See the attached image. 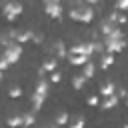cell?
<instances>
[{
	"instance_id": "cell-1",
	"label": "cell",
	"mask_w": 128,
	"mask_h": 128,
	"mask_svg": "<svg viewBox=\"0 0 128 128\" xmlns=\"http://www.w3.org/2000/svg\"><path fill=\"white\" fill-rule=\"evenodd\" d=\"M70 18L74 22H92L94 20V8L88 6L86 2H72V10H70Z\"/></svg>"
},
{
	"instance_id": "cell-2",
	"label": "cell",
	"mask_w": 128,
	"mask_h": 128,
	"mask_svg": "<svg viewBox=\"0 0 128 128\" xmlns=\"http://www.w3.org/2000/svg\"><path fill=\"white\" fill-rule=\"evenodd\" d=\"M104 46H106V54H116V52H122V50L126 48V40H124L122 30L118 28L112 36H106V38H104Z\"/></svg>"
},
{
	"instance_id": "cell-3",
	"label": "cell",
	"mask_w": 128,
	"mask_h": 128,
	"mask_svg": "<svg viewBox=\"0 0 128 128\" xmlns=\"http://www.w3.org/2000/svg\"><path fill=\"white\" fill-rule=\"evenodd\" d=\"M48 82H50V80H44V78H40V80L36 82V90H34L32 100H30L34 110H40V108L44 106V102H46V98H48Z\"/></svg>"
},
{
	"instance_id": "cell-4",
	"label": "cell",
	"mask_w": 128,
	"mask_h": 128,
	"mask_svg": "<svg viewBox=\"0 0 128 128\" xmlns=\"http://www.w3.org/2000/svg\"><path fill=\"white\" fill-rule=\"evenodd\" d=\"M22 52H24V48H22V44H18V42H14V44H10L8 48H4V54H2V60L10 66V64H16L20 58H22Z\"/></svg>"
},
{
	"instance_id": "cell-5",
	"label": "cell",
	"mask_w": 128,
	"mask_h": 128,
	"mask_svg": "<svg viewBox=\"0 0 128 128\" xmlns=\"http://www.w3.org/2000/svg\"><path fill=\"white\" fill-rule=\"evenodd\" d=\"M2 12H4V16H6V20H8V22H14V20L22 14V4H20V2H16V0L4 2Z\"/></svg>"
},
{
	"instance_id": "cell-6",
	"label": "cell",
	"mask_w": 128,
	"mask_h": 128,
	"mask_svg": "<svg viewBox=\"0 0 128 128\" xmlns=\"http://www.w3.org/2000/svg\"><path fill=\"white\" fill-rule=\"evenodd\" d=\"M96 52V46L94 42H80V44H74L70 48V56H92Z\"/></svg>"
},
{
	"instance_id": "cell-7",
	"label": "cell",
	"mask_w": 128,
	"mask_h": 128,
	"mask_svg": "<svg viewBox=\"0 0 128 128\" xmlns=\"http://www.w3.org/2000/svg\"><path fill=\"white\" fill-rule=\"evenodd\" d=\"M44 12H46L52 20L62 18V12H64L62 2H58V0H46V2H44Z\"/></svg>"
},
{
	"instance_id": "cell-8",
	"label": "cell",
	"mask_w": 128,
	"mask_h": 128,
	"mask_svg": "<svg viewBox=\"0 0 128 128\" xmlns=\"http://www.w3.org/2000/svg\"><path fill=\"white\" fill-rule=\"evenodd\" d=\"M118 30V24L116 22H112V20H102V24H100V32H102V36L106 38V36H112L114 32Z\"/></svg>"
},
{
	"instance_id": "cell-9",
	"label": "cell",
	"mask_w": 128,
	"mask_h": 128,
	"mask_svg": "<svg viewBox=\"0 0 128 128\" xmlns=\"http://www.w3.org/2000/svg\"><path fill=\"white\" fill-rule=\"evenodd\" d=\"M6 122L10 128H24V114H12V116H8Z\"/></svg>"
},
{
	"instance_id": "cell-10",
	"label": "cell",
	"mask_w": 128,
	"mask_h": 128,
	"mask_svg": "<svg viewBox=\"0 0 128 128\" xmlns=\"http://www.w3.org/2000/svg\"><path fill=\"white\" fill-rule=\"evenodd\" d=\"M28 40H34V32H30V30H16V42L18 44H26Z\"/></svg>"
},
{
	"instance_id": "cell-11",
	"label": "cell",
	"mask_w": 128,
	"mask_h": 128,
	"mask_svg": "<svg viewBox=\"0 0 128 128\" xmlns=\"http://www.w3.org/2000/svg\"><path fill=\"white\" fill-rule=\"evenodd\" d=\"M100 94H102L104 98L114 96V94H116V86H114V82H112V80H106V82L102 84V88H100Z\"/></svg>"
},
{
	"instance_id": "cell-12",
	"label": "cell",
	"mask_w": 128,
	"mask_h": 128,
	"mask_svg": "<svg viewBox=\"0 0 128 128\" xmlns=\"http://www.w3.org/2000/svg\"><path fill=\"white\" fill-rule=\"evenodd\" d=\"M118 102H120L118 94L108 96V98H104V100H102V108H104V110H112V108H116V106H118Z\"/></svg>"
},
{
	"instance_id": "cell-13",
	"label": "cell",
	"mask_w": 128,
	"mask_h": 128,
	"mask_svg": "<svg viewBox=\"0 0 128 128\" xmlns=\"http://www.w3.org/2000/svg\"><path fill=\"white\" fill-rule=\"evenodd\" d=\"M54 124H56L58 128H62V126H70V116H68V112H58Z\"/></svg>"
},
{
	"instance_id": "cell-14",
	"label": "cell",
	"mask_w": 128,
	"mask_h": 128,
	"mask_svg": "<svg viewBox=\"0 0 128 128\" xmlns=\"http://www.w3.org/2000/svg\"><path fill=\"white\" fill-rule=\"evenodd\" d=\"M52 50H54V54H56L58 58H66V56H70V50H68V48L62 44V42H56Z\"/></svg>"
},
{
	"instance_id": "cell-15",
	"label": "cell",
	"mask_w": 128,
	"mask_h": 128,
	"mask_svg": "<svg viewBox=\"0 0 128 128\" xmlns=\"http://www.w3.org/2000/svg\"><path fill=\"white\" fill-rule=\"evenodd\" d=\"M56 66H58V62H56V58H48V60H44V64H42V72H50V74H54L56 72Z\"/></svg>"
},
{
	"instance_id": "cell-16",
	"label": "cell",
	"mask_w": 128,
	"mask_h": 128,
	"mask_svg": "<svg viewBox=\"0 0 128 128\" xmlns=\"http://www.w3.org/2000/svg\"><path fill=\"white\" fill-rule=\"evenodd\" d=\"M68 60H70V64H72V66H82V68L90 62V58H88V56H68Z\"/></svg>"
},
{
	"instance_id": "cell-17",
	"label": "cell",
	"mask_w": 128,
	"mask_h": 128,
	"mask_svg": "<svg viewBox=\"0 0 128 128\" xmlns=\"http://www.w3.org/2000/svg\"><path fill=\"white\" fill-rule=\"evenodd\" d=\"M94 74H96V64H94V62H88V64L82 68V76L88 80V78H94Z\"/></svg>"
},
{
	"instance_id": "cell-18",
	"label": "cell",
	"mask_w": 128,
	"mask_h": 128,
	"mask_svg": "<svg viewBox=\"0 0 128 128\" xmlns=\"http://www.w3.org/2000/svg\"><path fill=\"white\" fill-rule=\"evenodd\" d=\"M112 64H114V54H104V56L100 58V68H102V70H108Z\"/></svg>"
},
{
	"instance_id": "cell-19",
	"label": "cell",
	"mask_w": 128,
	"mask_h": 128,
	"mask_svg": "<svg viewBox=\"0 0 128 128\" xmlns=\"http://www.w3.org/2000/svg\"><path fill=\"white\" fill-rule=\"evenodd\" d=\"M72 86H74V90H82L84 86H86V78L80 74V76H74L72 78Z\"/></svg>"
},
{
	"instance_id": "cell-20",
	"label": "cell",
	"mask_w": 128,
	"mask_h": 128,
	"mask_svg": "<svg viewBox=\"0 0 128 128\" xmlns=\"http://www.w3.org/2000/svg\"><path fill=\"white\" fill-rule=\"evenodd\" d=\"M34 122H36V116H34L32 112H26V114H24V128L34 126Z\"/></svg>"
},
{
	"instance_id": "cell-21",
	"label": "cell",
	"mask_w": 128,
	"mask_h": 128,
	"mask_svg": "<svg viewBox=\"0 0 128 128\" xmlns=\"http://www.w3.org/2000/svg\"><path fill=\"white\" fill-rule=\"evenodd\" d=\"M84 126H86V120H84L82 116H76V118L70 122V126H68V128H84Z\"/></svg>"
},
{
	"instance_id": "cell-22",
	"label": "cell",
	"mask_w": 128,
	"mask_h": 128,
	"mask_svg": "<svg viewBox=\"0 0 128 128\" xmlns=\"http://www.w3.org/2000/svg\"><path fill=\"white\" fill-rule=\"evenodd\" d=\"M60 80H62V74H60L58 70H56L54 74H50V82H52V84H58Z\"/></svg>"
},
{
	"instance_id": "cell-23",
	"label": "cell",
	"mask_w": 128,
	"mask_h": 128,
	"mask_svg": "<svg viewBox=\"0 0 128 128\" xmlns=\"http://www.w3.org/2000/svg\"><path fill=\"white\" fill-rule=\"evenodd\" d=\"M86 102H88V106H98V104H100V98H98V96H88Z\"/></svg>"
},
{
	"instance_id": "cell-24",
	"label": "cell",
	"mask_w": 128,
	"mask_h": 128,
	"mask_svg": "<svg viewBox=\"0 0 128 128\" xmlns=\"http://www.w3.org/2000/svg\"><path fill=\"white\" fill-rule=\"evenodd\" d=\"M20 94H22V90H20V88H10V98H14V100H16V98H20Z\"/></svg>"
},
{
	"instance_id": "cell-25",
	"label": "cell",
	"mask_w": 128,
	"mask_h": 128,
	"mask_svg": "<svg viewBox=\"0 0 128 128\" xmlns=\"http://www.w3.org/2000/svg\"><path fill=\"white\" fill-rule=\"evenodd\" d=\"M116 10H128V0H120V2H116Z\"/></svg>"
},
{
	"instance_id": "cell-26",
	"label": "cell",
	"mask_w": 128,
	"mask_h": 128,
	"mask_svg": "<svg viewBox=\"0 0 128 128\" xmlns=\"http://www.w3.org/2000/svg\"><path fill=\"white\" fill-rule=\"evenodd\" d=\"M126 22H128V18H126L124 14H120V16H118V24H126Z\"/></svg>"
},
{
	"instance_id": "cell-27",
	"label": "cell",
	"mask_w": 128,
	"mask_h": 128,
	"mask_svg": "<svg viewBox=\"0 0 128 128\" xmlns=\"http://www.w3.org/2000/svg\"><path fill=\"white\" fill-rule=\"evenodd\" d=\"M42 40H44V36H42V34H34V42H36V44H40Z\"/></svg>"
},
{
	"instance_id": "cell-28",
	"label": "cell",
	"mask_w": 128,
	"mask_h": 128,
	"mask_svg": "<svg viewBox=\"0 0 128 128\" xmlns=\"http://www.w3.org/2000/svg\"><path fill=\"white\" fill-rule=\"evenodd\" d=\"M42 128H58V126H56V124H54V126H42Z\"/></svg>"
},
{
	"instance_id": "cell-29",
	"label": "cell",
	"mask_w": 128,
	"mask_h": 128,
	"mask_svg": "<svg viewBox=\"0 0 128 128\" xmlns=\"http://www.w3.org/2000/svg\"><path fill=\"white\" fill-rule=\"evenodd\" d=\"M124 128H128V124H124Z\"/></svg>"
},
{
	"instance_id": "cell-30",
	"label": "cell",
	"mask_w": 128,
	"mask_h": 128,
	"mask_svg": "<svg viewBox=\"0 0 128 128\" xmlns=\"http://www.w3.org/2000/svg\"><path fill=\"white\" fill-rule=\"evenodd\" d=\"M126 104H128V98H126Z\"/></svg>"
}]
</instances>
